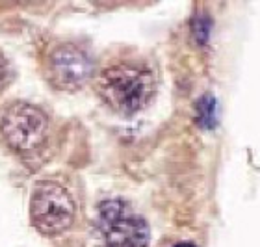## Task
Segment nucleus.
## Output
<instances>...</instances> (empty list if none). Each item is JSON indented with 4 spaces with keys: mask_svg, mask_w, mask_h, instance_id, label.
Listing matches in <instances>:
<instances>
[{
    "mask_svg": "<svg viewBox=\"0 0 260 247\" xmlns=\"http://www.w3.org/2000/svg\"><path fill=\"white\" fill-rule=\"evenodd\" d=\"M93 76V61L76 45H61L49 56V78L65 91L80 89Z\"/></svg>",
    "mask_w": 260,
    "mask_h": 247,
    "instance_id": "39448f33",
    "label": "nucleus"
},
{
    "mask_svg": "<svg viewBox=\"0 0 260 247\" xmlns=\"http://www.w3.org/2000/svg\"><path fill=\"white\" fill-rule=\"evenodd\" d=\"M11 76H13V73H11L10 61H8V58L4 56V52L0 50V89H4V87L10 84Z\"/></svg>",
    "mask_w": 260,
    "mask_h": 247,
    "instance_id": "0eeeda50",
    "label": "nucleus"
},
{
    "mask_svg": "<svg viewBox=\"0 0 260 247\" xmlns=\"http://www.w3.org/2000/svg\"><path fill=\"white\" fill-rule=\"evenodd\" d=\"M75 201L58 182H39L34 190L30 215L41 234H60L75 220Z\"/></svg>",
    "mask_w": 260,
    "mask_h": 247,
    "instance_id": "20e7f679",
    "label": "nucleus"
},
{
    "mask_svg": "<svg viewBox=\"0 0 260 247\" xmlns=\"http://www.w3.org/2000/svg\"><path fill=\"white\" fill-rule=\"evenodd\" d=\"M173 247H195L193 243H190V242H180V243H177V245H173Z\"/></svg>",
    "mask_w": 260,
    "mask_h": 247,
    "instance_id": "6e6552de",
    "label": "nucleus"
},
{
    "mask_svg": "<svg viewBox=\"0 0 260 247\" xmlns=\"http://www.w3.org/2000/svg\"><path fill=\"white\" fill-rule=\"evenodd\" d=\"M99 95L112 110L123 115L140 112L154 95V75L145 65L115 64L99 75Z\"/></svg>",
    "mask_w": 260,
    "mask_h": 247,
    "instance_id": "f257e3e1",
    "label": "nucleus"
},
{
    "mask_svg": "<svg viewBox=\"0 0 260 247\" xmlns=\"http://www.w3.org/2000/svg\"><path fill=\"white\" fill-rule=\"evenodd\" d=\"M197 121L203 127H214L216 123V101L206 95L197 102Z\"/></svg>",
    "mask_w": 260,
    "mask_h": 247,
    "instance_id": "423d86ee",
    "label": "nucleus"
},
{
    "mask_svg": "<svg viewBox=\"0 0 260 247\" xmlns=\"http://www.w3.org/2000/svg\"><path fill=\"white\" fill-rule=\"evenodd\" d=\"M0 130L11 149L19 155H32L47 141L49 119L30 102H13L0 117Z\"/></svg>",
    "mask_w": 260,
    "mask_h": 247,
    "instance_id": "7ed1b4c3",
    "label": "nucleus"
},
{
    "mask_svg": "<svg viewBox=\"0 0 260 247\" xmlns=\"http://www.w3.org/2000/svg\"><path fill=\"white\" fill-rule=\"evenodd\" d=\"M95 229L101 247H147L149 243L147 221L119 199L99 206Z\"/></svg>",
    "mask_w": 260,
    "mask_h": 247,
    "instance_id": "f03ea898",
    "label": "nucleus"
}]
</instances>
